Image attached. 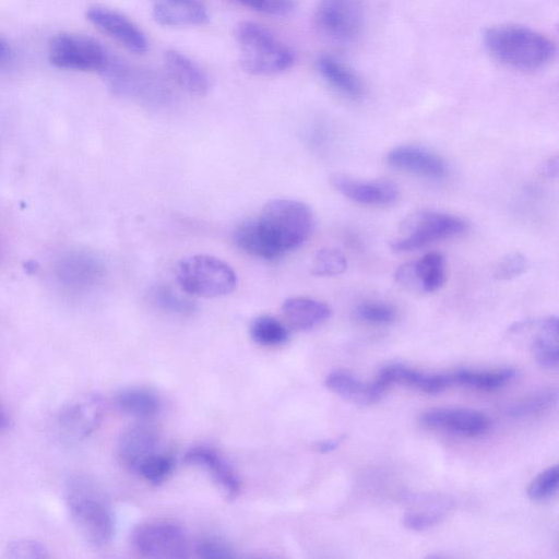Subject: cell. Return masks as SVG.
<instances>
[{
    "label": "cell",
    "mask_w": 559,
    "mask_h": 559,
    "mask_svg": "<svg viewBox=\"0 0 559 559\" xmlns=\"http://www.w3.org/2000/svg\"><path fill=\"white\" fill-rule=\"evenodd\" d=\"M557 400L558 393L556 390L542 391L522 401L512 403L506 408V414L516 418L538 415L551 408L557 403Z\"/></svg>",
    "instance_id": "30"
},
{
    "label": "cell",
    "mask_w": 559,
    "mask_h": 559,
    "mask_svg": "<svg viewBox=\"0 0 559 559\" xmlns=\"http://www.w3.org/2000/svg\"><path fill=\"white\" fill-rule=\"evenodd\" d=\"M317 69L323 80L343 96L358 100L365 95V84L360 76L347 64L331 55H321Z\"/></svg>",
    "instance_id": "23"
},
{
    "label": "cell",
    "mask_w": 559,
    "mask_h": 559,
    "mask_svg": "<svg viewBox=\"0 0 559 559\" xmlns=\"http://www.w3.org/2000/svg\"><path fill=\"white\" fill-rule=\"evenodd\" d=\"M419 421L432 429L466 437L483 435L489 427L484 414L466 408L429 409L420 415Z\"/></svg>",
    "instance_id": "14"
},
{
    "label": "cell",
    "mask_w": 559,
    "mask_h": 559,
    "mask_svg": "<svg viewBox=\"0 0 559 559\" xmlns=\"http://www.w3.org/2000/svg\"><path fill=\"white\" fill-rule=\"evenodd\" d=\"M250 335L255 343L273 347L284 344L289 337V332L278 319L260 316L251 322Z\"/></svg>",
    "instance_id": "29"
},
{
    "label": "cell",
    "mask_w": 559,
    "mask_h": 559,
    "mask_svg": "<svg viewBox=\"0 0 559 559\" xmlns=\"http://www.w3.org/2000/svg\"><path fill=\"white\" fill-rule=\"evenodd\" d=\"M11 55L12 51L9 44L2 37H0V64L9 61L11 59Z\"/></svg>",
    "instance_id": "43"
},
{
    "label": "cell",
    "mask_w": 559,
    "mask_h": 559,
    "mask_svg": "<svg viewBox=\"0 0 559 559\" xmlns=\"http://www.w3.org/2000/svg\"><path fill=\"white\" fill-rule=\"evenodd\" d=\"M7 556L11 558H44L47 557L46 548L36 540L16 539L11 542L7 549Z\"/></svg>",
    "instance_id": "38"
},
{
    "label": "cell",
    "mask_w": 559,
    "mask_h": 559,
    "mask_svg": "<svg viewBox=\"0 0 559 559\" xmlns=\"http://www.w3.org/2000/svg\"><path fill=\"white\" fill-rule=\"evenodd\" d=\"M115 404L121 413L140 419L154 417L160 408L157 395L141 388H131L119 392Z\"/></svg>",
    "instance_id": "27"
},
{
    "label": "cell",
    "mask_w": 559,
    "mask_h": 559,
    "mask_svg": "<svg viewBox=\"0 0 559 559\" xmlns=\"http://www.w3.org/2000/svg\"><path fill=\"white\" fill-rule=\"evenodd\" d=\"M331 186L345 198L365 205H389L400 195L399 188L389 180H361L345 174H333Z\"/></svg>",
    "instance_id": "12"
},
{
    "label": "cell",
    "mask_w": 559,
    "mask_h": 559,
    "mask_svg": "<svg viewBox=\"0 0 559 559\" xmlns=\"http://www.w3.org/2000/svg\"><path fill=\"white\" fill-rule=\"evenodd\" d=\"M183 461L205 468L227 499L233 500L239 495L241 484L238 475L216 450L195 447L185 454Z\"/></svg>",
    "instance_id": "17"
},
{
    "label": "cell",
    "mask_w": 559,
    "mask_h": 559,
    "mask_svg": "<svg viewBox=\"0 0 559 559\" xmlns=\"http://www.w3.org/2000/svg\"><path fill=\"white\" fill-rule=\"evenodd\" d=\"M362 0H319L314 9V25L320 34L335 43H350L365 26Z\"/></svg>",
    "instance_id": "8"
},
{
    "label": "cell",
    "mask_w": 559,
    "mask_h": 559,
    "mask_svg": "<svg viewBox=\"0 0 559 559\" xmlns=\"http://www.w3.org/2000/svg\"><path fill=\"white\" fill-rule=\"evenodd\" d=\"M243 7L272 16H287L297 7V0H234Z\"/></svg>",
    "instance_id": "36"
},
{
    "label": "cell",
    "mask_w": 559,
    "mask_h": 559,
    "mask_svg": "<svg viewBox=\"0 0 559 559\" xmlns=\"http://www.w3.org/2000/svg\"><path fill=\"white\" fill-rule=\"evenodd\" d=\"M109 52L95 38L78 33H60L48 45V58L52 66L76 71H102Z\"/></svg>",
    "instance_id": "7"
},
{
    "label": "cell",
    "mask_w": 559,
    "mask_h": 559,
    "mask_svg": "<svg viewBox=\"0 0 559 559\" xmlns=\"http://www.w3.org/2000/svg\"><path fill=\"white\" fill-rule=\"evenodd\" d=\"M9 424V417L5 409L0 404V431L3 430Z\"/></svg>",
    "instance_id": "44"
},
{
    "label": "cell",
    "mask_w": 559,
    "mask_h": 559,
    "mask_svg": "<svg viewBox=\"0 0 559 559\" xmlns=\"http://www.w3.org/2000/svg\"><path fill=\"white\" fill-rule=\"evenodd\" d=\"M444 511L441 510H424L411 511L403 519L404 525L412 531H425L442 521Z\"/></svg>",
    "instance_id": "37"
},
{
    "label": "cell",
    "mask_w": 559,
    "mask_h": 559,
    "mask_svg": "<svg viewBox=\"0 0 559 559\" xmlns=\"http://www.w3.org/2000/svg\"><path fill=\"white\" fill-rule=\"evenodd\" d=\"M558 171V159L557 157H550L543 165V173L548 177H556Z\"/></svg>",
    "instance_id": "42"
},
{
    "label": "cell",
    "mask_w": 559,
    "mask_h": 559,
    "mask_svg": "<svg viewBox=\"0 0 559 559\" xmlns=\"http://www.w3.org/2000/svg\"><path fill=\"white\" fill-rule=\"evenodd\" d=\"M483 43L496 60L522 71L543 69L552 61L557 51L548 36L518 24H499L486 28Z\"/></svg>",
    "instance_id": "2"
},
{
    "label": "cell",
    "mask_w": 559,
    "mask_h": 559,
    "mask_svg": "<svg viewBox=\"0 0 559 559\" xmlns=\"http://www.w3.org/2000/svg\"><path fill=\"white\" fill-rule=\"evenodd\" d=\"M157 435L146 425H134L126 429L118 441V455L130 471L138 472L140 465L156 452Z\"/></svg>",
    "instance_id": "21"
},
{
    "label": "cell",
    "mask_w": 559,
    "mask_h": 559,
    "mask_svg": "<svg viewBox=\"0 0 559 559\" xmlns=\"http://www.w3.org/2000/svg\"><path fill=\"white\" fill-rule=\"evenodd\" d=\"M395 278L399 283L417 287L424 293H435L439 290L445 280V261L439 252H429L417 261L401 265Z\"/></svg>",
    "instance_id": "16"
},
{
    "label": "cell",
    "mask_w": 559,
    "mask_h": 559,
    "mask_svg": "<svg viewBox=\"0 0 559 559\" xmlns=\"http://www.w3.org/2000/svg\"><path fill=\"white\" fill-rule=\"evenodd\" d=\"M313 227L314 216L306 203L274 199L264 204L257 217L242 222L234 239L246 253L273 260L302 246Z\"/></svg>",
    "instance_id": "1"
},
{
    "label": "cell",
    "mask_w": 559,
    "mask_h": 559,
    "mask_svg": "<svg viewBox=\"0 0 559 559\" xmlns=\"http://www.w3.org/2000/svg\"><path fill=\"white\" fill-rule=\"evenodd\" d=\"M528 266V261L521 252L506 253L493 270V277L498 281H509L523 274Z\"/></svg>",
    "instance_id": "34"
},
{
    "label": "cell",
    "mask_w": 559,
    "mask_h": 559,
    "mask_svg": "<svg viewBox=\"0 0 559 559\" xmlns=\"http://www.w3.org/2000/svg\"><path fill=\"white\" fill-rule=\"evenodd\" d=\"M100 73L108 87L119 95H139L156 85V80L150 72L134 68L111 55Z\"/></svg>",
    "instance_id": "18"
},
{
    "label": "cell",
    "mask_w": 559,
    "mask_h": 559,
    "mask_svg": "<svg viewBox=\"0 0 559 559\" xmlns=\"http://www.w3.org/2000/svg\"><path fill=\"white\" fill-rule=\"evenodd\" d=\"M450 374L452 384L481 391H492L510 382L516 372L511 368L491 371L460 369Z\"/></svg>",
    "instance_id": "28"
},
{
    "label": "cell",
    "mask_w": 559,
    "mask_h": 559,
    "mask_svg": "<svg viewBox=\"0 0 559 559\" xmlns=\"http://www.w3.org/2000/svg\"><path fill=\"white\" fill-rule=\"evenodd\" d=\"M66 501L76 531L88 545L103 548L111 542L115 532L112 512L90 481L71 478L66 487Z\"/></svg>",
    "instance_id": "3"
},
{
    "label": "cell",
    "mask_w": 559,
    "mask_h": 559,
    "mask_svg": "<svg viewBox=\"0 0 559 559\" xmlns=\"http://www.w3.org/2000/svg\"><path fill=\"white\" fill-rule=\"evenodd\" d=\"M103 415L104 401L99 395L83 396L60 412L57 419L59 435L68 442L83 440L98 427Z\"/></svg>",
    "instance_id": "10"
},
{
    "label": "cell",
    "mask_w": 559,
    "mask_h": 559,
    "mask_svg": "<svg viewBox=\"0 0 559 559\" xmlns=\"http://www.w3.org/2000/svg\"><path fill=\"white\" fill-rule=\"evenodd\" d=\"M152 11L155 21L164 26H198L210 20L200 0H153Z\"/></svg>",
    "instance_id": "20"
},
{
    "label": "cell",
    "mask_w": 559,
    "mask_h": 559,
    "mask_svg": "<svg viewBox=\"0 0 559 559\" xmlns=\"http://www.w3.org/2000/svg\"><path fill=\"white\" fill-rule=\"evenodd\" d=\"M164 67L170 79L185 92L204 96L211 88L207 74L182 52L168 49L164 53Z\"/></svg>",
    "instance_id": "19"
},
{
    "label": "cell",
    "mask_w": 559,
    "mask_h": 559,
    "mask_svg": "<svg viewBox=\"0 0 559 559\" xmlns=\"http://www.w3.org/2000/svg\"><path fill=\"white\" fill-rule=\"evenodd\" d=\"M55 275L63 288L80 292L97 283L102 276V265L90 252L70 250L57 260Z\"/></svg>",
    "instance_id": "13"
},
{
    "label": "cell",
    "mask_w": 559,
    "mask_h": 559,
    "mask_svg": "<svg viewBox=\"0 0 559 559\" xmlns=\"http://www.w3.org/2000/svg\"><path fill=\"white\" fill-rule=\"evenodd\" d=\"M343 439L344 438L342 437V438H337V439L320 441L316 444V448L321 453H328V452L335 450L342 443Z\"/></svg>",
    "instance_id": "41"
},
{
    "label": "cell",
    "mask_w": 559,
    "mask_h": 559,
    "mask_svg": "<svg viewBox=\"0 0 559 559\" xmlns=\"http://www.w3.org/2000/svg\"><path fill=\"white\" fill-rule=\"evenodd\" d=\"M386 163L399 170L430 179L447 177L448 167L438 154L417 145H399L390 150Z\"/></svg>",
    "instance_id": "15"
},
{
    "label": "cell",
    "mask_w": 559,
    "mask_h": 559,
    "mask_svg": "<svg viewBox=\"0 0 559 559\" xmlns=\"http://www.w3.org/2000/svg\"><path fill=\"white\" fill-rule=\"evenodd\" d=\"M282 311L287 322L297 330L308 331L331 317V308L323 301L308 297H290L284 300Z\"/></svg>",
    "instance_id": "25"
},
{
    "label": "cell",
    "mask_w": 559,
    "mask_h": 559,
    "mask_svg": "<svg viewBox=\"0 0 559 559\" xmlns=\"http://www.w3.org/2000/svg\"><path fill=\"white\" fill-rule=\"evenodd\" d=\"M132 544L134 549L146 558H186L189 550L183 528L168 520H154L139 524L132 533Z\"/></svg>",
    "instance_id": "9"
},
{
    "label": "cell",
    "mask_w": 559,
    "mask_h": 559,
    "mask_svg": "<svg viewBox=\"0 0 559 559\" xmlns=\"http://www.w3.org/2000/svg\"><path fill=\"white\" fill-rule=\"evenodd\" d=\"M559 469L551 466L540 472L527 488L528 497L534 501H545L552 498L558 489Z\"/></svg>",
    "instance_id": "33"
},
{
    "label": "cell",
    "mask_w": 559,
    "mask_h": 559,
    "mask_svg": "<svg viewBox=\"0 0 559 559\" xmlns=\"http://www.w3.org/2000/svg\"><path fill=\"white\" fill-rule=\"evenodd\" d=\"M558 319L549 316L537 324V333L533 342L536 362L547 369L558 366Z\"/></svg>",
    "instance_id": "26"
},
{
    "label": "cell",
    "mask_w": 559,
    "mask_h": 559,
    "mask_svg": "<svg viewBox=\"0 0 559 559\" xmlns=\"http://www.w3.org/2000/svg\"><path fill=\"white\" fill-rule=\"evenodd\" d=\"M356 317L365 322L373 324L391 323L395 319V310L388 304L368 301L356 308Z\"/></svg>",
    "instance_id": "35"
},
{
    "label": "cell",
    "mask_w": 559,
    "mask_h": 559,
    "mask_svg": "<svg viewBox=\"0 0 559 559\" xmlns=\"http://www.w3.org/2000/svg\"><path fill=\"white\" fill-rule=\"evenodd\" d=\"M388 388L399 383L420 390L425 393H439L452 384L450 373H424L403 365L383 367L378 378Z\"/></svg>",
    "instance_id": "24"
},
{
    "label": "cell",
    "mask_w": 559,
    "mask_h": 559,
    "mask_svg": "<svg viewBox=\"0 0 559 559\" xmlns=\"http://www.w3.org/2000/svg\"><path fill=\"white\" fill-rule=\"evenodd\" d=\"M346 267V258L340 250L323 248L316 253L310 272L317 276H335L342 274Z\"/></svg>",
    "instance_id": "31"
},
{
    "label": "cell",
    "mask_w": 559,
    "mask_h": 559,
    "mask_svg": "<svg viewBox=\"0 0 559 559\" xmlns=\"http://www.w3.org/2000/svg\"><path fill=\"white\" fill-rule=\"evenodd\" d=\"M325 385L338 396L358 405H370L380 401L388 389L379 379L372 382H362L341 370L329 373Z\"/></svg>",
    "instance_id": "22"
},
{
    "label": "cell",
    "mask_w": 559,
    "mask_h": 559,
    "mask_svg": "<svg viewBox=\"0 0 559 559\" xmlns=\"http://www.w3.org/2000/svg\"><path fill=\"white\" fill-rule=\"evenodd\" d=\"M195 554L201 558L221 559L235 557L230 547L216 538H203L195 545Z\"/></svg>",
    "instance_id": "39"
},
{
    "label": "cell",
    "mask_w": 559,
    "mask_h": 559,
    "mask_svg": "<svg viewBox=\"0 0 559 559\" xmlns=\"http://www.w3.org/2000/svg\"><path fill=\"white\" fill-rule=\"evenodd\" d=\"M173 469L171 456L155 452L140 465L136 473L150 484L158 486L169 478Z\"/></svg>",
    "instance_id": "32"
},
{
    "label": "cell",
    "mask_w": 559,
    "mask_h": 559,
    "mask_svg": "<svg viewBox=\"0 0 559 559\" xmlns=\"http://www.w3.org/2000/svg\"><path fill=\"white\" fill-rule=\"evenodd\" d=\"M467 223L459 216L433 210H420L408 215L400 227V236L391 242L396 252L418 250L435 241L462 235Z\"/></svg>",
    "instance_id": "6"
},
{
    "label": "cell",
    "mask_w": 559,
    "mask_h": 559,
    "mask_svg": "<svg viewBox=\"0 0 559 559\" xmlns=\"http://www.w3.org/2000/svg\"><path fill=\"white\" fill-rule=\"evenodd\" d=\"M241 69L252 75H273L294 66L295 53L271 31L254 22H241L235 29Z\"/></svg>",
    "instance_id": "4"
},
{
    "label": "cell",
    "mask_w": 559,
    "mask_h": 559,
    "mask_svg": "<svg viewBox=\"0 0 559 559\" xmlns=\"http://www.w3.org/2000/svg\"><path fill=\"white\" fill-rule=\"evenodd\" d=\"M176 280L183 292L205 298L227 295L237 285L234 269L225 261L207 254H194L181 260Z\"/></svg>",
    "instance_id": "5"
},
{
    "label": "cell",
    "mask_w": 559,
    "mask_h": 559,
    "mask_svg": "<svg viewBox=\"0 0 559 559\" xmlns=\"http://www.w3.org/2000/svg\"><path fill=\"white\" fill-rule=\"evenodd\" d=\"M162 300V304L167 307L168 309L175 310V311H187L189 310V304L178 299L174 295H169L168 293L165 295H162L159 297Z\"/></svg>",
    "instance_id": "40"
},
{
    "label": "cell",
    "mask_w": 559,
    "mask_h": 559,
    "mask_svg": "<svg viewBox=\"0 0 559 559\" xmlns=\"http://www.w3.org/2000/svg\"><path fill=\"white\" fill-rule=\"evenodd\" d=\"M86 17L100 32L129 51L138 55L147 51L148 39L146 35L124 14L103 5H93L87 9Z\"/></svg>",
    "instance_id": "11"
}]
</instances>
